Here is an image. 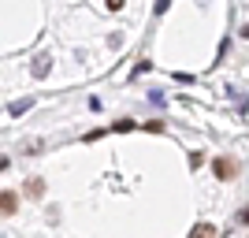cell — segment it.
I'll list each match as a JSON object with an SVG mask.
<instances>
[{"mask_svg":"<svg viewBox=\"0 0 249 238\" xmlns=\"http://www.w3.org/2000/svg\"><path fill=\"white\" fill-rule=\"evenodd\" d=\"M0 205H4V216H15V208H19V201H15V194H11V190H4V197H0Z\"/></svg>","mask_w":249,"mask_h":238,"instance_id":"obj_2","label":"cell"},{"mask_svg":"<svg viewBox=\"0 0 249 238\" xmlns=\"http://www.w3.org/2000/svg\"><path fill=\"white\" fill-rule=\"evenodd\" d=\"M167 4H171V0H156V15H164V11H167Z\"/></svg>","mask_w":249,"mask_h":238,"instance_id":"obj_5","label":"cell"},{"mask_svg":"<svg viewBox=\"0 0 249 238\" xmlns=\"http://www.w3.org/2000/svg\"><path fill=\"white\" fill-rule=\"evenodd\" d=\"M212 171H216V179H234L238 175V160H234V156H216V160H212Z\"/></svg>","mask_w":249,"mask_h":238,"instance_id":"obj_1","label":"cell"},{"mask_svg":"<svg viewBox=\"0 0 249 238\" xmlns=\"http://www.w3.org/2000/svg\"><path fill=\"white\" fill-rule=\"evenodd\" d=\"M41 179H30V183H26V194H30V197H41Z\"/></svg>","mask_w":249,"mask_h":238,"instance_id":"obj_4","label":"cell"},{"mask_svg":"<svg viewBox=\"0 0 249 238\" xmlns=\"http://www.w3.org/2000/svg\"><path fill=\"white\" fill-rule=\"evenodd\" d=\"M216 231H212V223H197V227L190 231V238H212Z\"/></svg>","mask_w":249,"mask_h":238,"instance_id":"obj_3","label":"cell"},{"mask_svg":"<svg viewBox=\"0 0 249 238\" xmlns=\"http://www.w3.org/2000/svg\"><path fill=\"white\" fill-rule=\"evenodd\" d=\"M238 220H242V223H249V208H246V212H242V216H238Z\"/></svg>","mask_w":249,"mask_h":238,"instance_id":"obj_7","label":"cell"},{"mask_svg":"<svg viewBox=\"0 0 249 238\" xmlns=\"http://www.w3.org/2000/svg\"><path fill=\"white\" fill-rule=\"evenodd\" d=\"M108 8H112V11H119V8H123V0H108Z\"/></svg>","mask_w":249,"mask_h":238,"instance_id":"obj_6","label":"cell"}]
</instances>
